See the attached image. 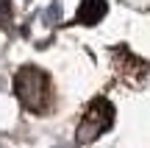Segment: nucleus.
Masks as SVG:
<instances>
[{"mask_svg":"<svg viewBox=\"0 0 150 148\" xmlns=\"http://www.w3.org/2000/svg\"><path fill=\"white\" fill-rule=\"evenodd\" d=\"M14 95L20 98V104L33 115H45L53 104V87L45 70L28 64L14 76Z\"/></svg>","mask_w":150,"mask_h":148,"instance_id":"1","label":"nucleus"},{"mask_svg":"<svg viewBox=\"0 0 150 148\" xmlns=\"http://www.w3.org/2000/svg\"><path fill=\"white\" fill-rule=\"evenodd\" d=\"M114 123V106L108 104L106 98H95L89 106H86L83 117L78 123V143H92L97 140L103 132H108Z\"/></svg>","mask_w":150,"mask_h":148,"instance_id":"2","label":"nucleus"},{"mask_svg":"<svg viewBox=\"0 0 150 148\" xmlns=\"http://www.w3.org/2000/svg\"><path fill=\"white\" fill-rule=\"evenodd\" d=\"M103 14H106V0H83L81 9H78V22L95 25Z\"/></svg>","mask_w":150,"mask_h":148,"instance_id":"3","label":"nucleus"}]
</instances>
